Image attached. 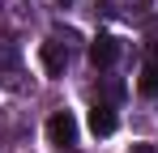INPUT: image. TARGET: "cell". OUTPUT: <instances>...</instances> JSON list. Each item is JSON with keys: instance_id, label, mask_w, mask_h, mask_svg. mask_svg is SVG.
Wrapping results in <instances>:
<instances>
[{"instance_id": "obj_1", "label": "cell", "mask_w": 158, "mask_h": 153, "mask_svg": "<svg viewBox=\"0 0 158 153\" xmlns=\"http://www.w3.org/2000/svg\"><path fill=\"white\" fill-rule=\"evenodd\" d=\"M47 140H52L60 153L77 145V119H73V111H56L52 119H47Z\"/></svg>"}, {"instance_id": "obj_2", "label": "cell", "mask_w": 158, "mask_h": 153, "mask_svg": "<svg viewBox=\"0 0 158 153\" xmlns=\"http://www.w3.org/2000/svg\"><path fill=\"white\" fill-rule=\"evenodd\" d=\"M115 60H120V38L98 34V38L90 43V64H94V68H111Z\"/></svg>"}, {"instance_id": "obj_3", "label": "cell", "mask_w": 158, "mask_h": 153, "mask_svg": "<svg viewBox=\"0 0 158 153\" xmlns=\"http://www.w3.org/2000/svg\"><path fill=\"white\" fill-rule=\"evenodd\" d=\"M43 68H47V76H64V68H69V51H64V43H43Z\"/></svg>"}, {"instance_id": "obj_4", "label": "cell", "mask_w": 158, "mask_h": 153, "mask_svg": "<svg viewBox=\"0 0 158 153\" xmlns=\"http://www.w3.org/2000/svg\"><path fill=\"white\" fill-rule=\"evenodd\" d=\"M115 124H120V119H115V111H111L107 102H94V106H90V132H94V136H111Z\"/></svg>"}, {"instance_id": "obj_5", "label": "cell", "mask_w": 158, "mask_h": 153, "mask_svg": "<svg viewBox=\"0 0 158 153\" xmlns=\"http://www.w3.org/2000/svg\"><path fill=\"white\" fill-rule=\"evenodd\" d=\"M17 64H22V47L13 38H0V73H13Z\"/></svg>"}, {"instance_id": "obj_6", "label": "cell", "mask_w": 158, "mask_h": 153, "mask_svg": "<svg viewBox=\"0 0 158 153\" xmlns=\"http://www.w3.org/2000/svg\"><path fill=\"white\" fill-rule=\"evenodd\" d=\"M141 94H158V60H150L141 68Z\"/></svg>"}, {"instance_id": "obj_7", "label": "cell", "mask_w": 158, "mask_h": 153, "mask_svg": "<svg viewBox=\"0 0 158 153\" xmlns=\"http://www.w3.org/2000/svg\"><path fill=\"white\" fill-rule=\"evenodd\" d=\"M132 153H154V145H132Z\"/></svg>"}, {"instance_id": "obj_8", "label": "cell", "mask_w": 158, "mask_h": 153, "mask_svg": "<svg viewBox=\"0 0 158 153\" xmlns=\"http://www.w3.org/2000/svg\"><path fill=\"white\" fill-rule=\"evenodd\" d=\"M64 153H69V149H64Z\"/></svg>"}]
</instances>
